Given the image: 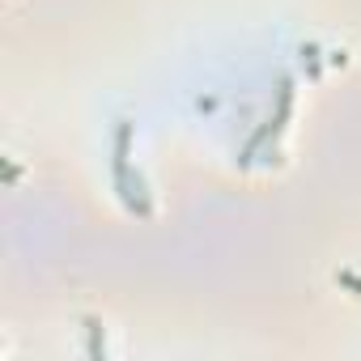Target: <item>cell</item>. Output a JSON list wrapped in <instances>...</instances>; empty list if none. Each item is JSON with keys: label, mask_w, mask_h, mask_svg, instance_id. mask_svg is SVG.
I'll use <instances>...</instances> for the list:
<instances>
[{"label": "cell", "mask_w": 361, "mask_h": 361, "mask_svg": "<svg viewBox=\"0 0 361 361\" xmlns=\"http://www.w3.org/2000/svg\"><path fill=\"white\" fill-rule=\"evenodd\" d=\"M128 149H132V123H119L115 128V157H111V170H115V188L123 196V204L132 213H140L136 196H132V178H128Z\"/></svg>", "instance_id": "cell-1"}, {"label": "cell", "mask_w": 361, "mask_h": 361, "mask_svg": "<svg viewBox=\"0 0 361 361\" xmlns=\"http://www.w3.org/2000/svg\"><path fill=\"white\" fill-rule=\"evenodd\" d=\"M85 327H90V357H102L106 344H102V327H98V319H85Z\"/></svg>", "instance_id": "cell-2"}]
</instances>
